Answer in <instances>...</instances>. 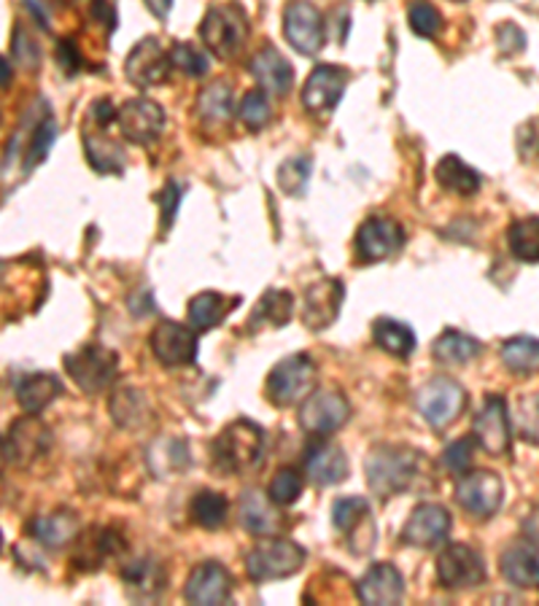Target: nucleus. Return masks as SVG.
<instances>
[{"label": "nucleus", "mask_w": 539, "mask_h": 606, "mask_svg": "<svg viewBox=\"0 0 539 606\" xmlns=\"http://www.w3.org/2000/svg\"><path fill=\"white\" fill-rule=\"evenodd\" d=\"M407 22H411V30L420 38H435L442 27V14L429 0H416L407 9Z\"/></svg>", "instance_id": "49"}, {"label": "nucleus", "mask_w": 539, "mask_h": 606, "mask_svg": "<svg viewBox=\"0 0 539 606\" xmlns=\"http://www.w3.org/2000/svg\"><path fill=\"white\" fill-rule=\"evenodd\" d=\"M283 35L300 55H318L327 44V25H324L322 11L307 0H292L283 9Z\"/></svg>", "instance_id": "12"}, {"label": "nucleus", "mask_w": 539, "mask_h": 606, "mask_svg": "<svg viewBox=\"0 0 539 606\" xmlns=\"http://www.w3.org/2000/svg\"><path fill=\"white\" fill-rule=\"evenodd\" d=\"M233 596V574L216 561H205L192 569L187 585H183V598L198 606H218Z\"/></svg>", "instance_id": "23"}, {"label": "nucleus", "mask_w": 539, "mask_h": 606, "mask_svg": "<svg viewBox=\"0 0 539 606\" xmlns=\"http://www.w3.org/2000/svg\"><path fill=\"white\" fill-rule=\"evenodd\" d=\"M265 453V431L254 420L238 418L224 426L211 442L213 467L222 474H246Z\"/></svg>", "instance_id": "2"}, {"label": "nucleus", "mask_w": 539, "mask_h": 606, "mask_svg": "<svg viewBox=\"0 0 539 606\" xmlns=\"http://www.w3.org/2000/svg\"><path fill=\"white\" fill-rule=\"evenodd\" d=\"M302 489H305V480H302L297 469L281 467L276 474H272L268 493L278 507H292V504L302 496Z\"/></svg>", "instance_id": "44"}, {"label": "nucleus", "mask_w": 539, "mask_h": 606, "mask_svg": "<svg viewBox=\"0 0 539 606\" xmlns=\"http://www.w3.org/2000/svg\"><path fill=\"white\" fill-rule=\"evenodd\" d=\"M52 448V431L44 420L35 415H22L3 434V461L9 467L27 469L35 461L44 459Z\"/></svg>", "instance_id": "8"}, {"label": "nucleus", "mask_w": 539, "mask_h": 606, "mask_svg": "<svg viewBox=\"0 0 539 606\" xmlns=\"http://www.w3.org/2000/svg\"><path fill=\"white\" fill-rule=\"evenodd\" d=\"M149 346L154 359L168 370H179V367H189L198 361L200 343L198 329L179 324V321H159L149 335Z\"/></svg>", "instance_id": "10"}, {"label": "nucleus", "mask_w": 539, "mask_h": 606, "mask_svg": "<svg viewBox=\"0 0 539 606\" xmlns=\"http://www.w3.org/2000/svg\"><path fill=\"white\" fill-rule=\"evenodd\" d=\"M472 437H475L480 448L489 456H494V459L509 453V445H513V426H509L505 396H485L483 407L478 409L475 420H472Z\"/></svg>", "instance_id": "14"}, {"label": "nucleus", "mask_w": 539, "mask_h": 606, "mask_svg": "<svg viewBox=\"0 0 539 606\" xmlns=\"http://www.w3.org/2000/svg\"><path fill=\"white\" fill-rule=\"evenodd\" d=\"M122 580L138 598H157L168 587V572L157 558H133L122 563Z\"/></svg>", "instance_id": "30"}, {"label": "nucleus", "mask_w": 539, "mask_h": 606, "mask_svg": "<svg viewBox=\"0 0 539 606\" xmlns=\"http://www.w3.org/2000/svg\"><path fill=\"white\" fill-rule=\"evenodd\" d=\"M502 496H505V485H502L499 474L489 472V469L461 474L456 483V502L464 513L475 515V518H491L502 507Z\"/></svg>", "instance_id": "15"}, {"label": "nucleus", "mask_w": 539, "mask_h": 606, "mask_svg": "<svg viewBox=\"0 0 539 606\" xmlns=\"http://www.w3.org/2000/svg\"><path fill=\"white\" fill-rule=\"evenodd\" d=\"M459 3H461V0H459Z\"/></svg>", "instance_id": "59"}, {"label": "nucleus", "mask_w": 539, "mask_h": 606, "mask_svg": "<svg viewBox=\"0 0 539 606\" xmlns=\"http://www.w3.org/2000/svg\"><path fill=\"white\" fill-rule=\"evenodd\" d=\"M307 552L292 539H262L246 556V572L254 582H272L297 574L305 566Z\"/></svg>", "instance_id": "7"}, {"label": "nucleus", "mask_w": 539, "mask_h": 606, "mask_svg": "<svg viewBox=\"0 0 539 606\" xmlns=\"http://www.w3.org/2000/svg\"><path fill=\"white\" fill-rule=\"evenodd\" d=\"M238 515L243 528H246L248 534H254V537H272V534H278L287 526V520H283L278 504L270 498V493H262L257 489H248L240 493Z\"/></svg>", "instance_id": "26"}, {"label": "nucleus", "mask_w": 539, "mask_h": 606, "mask_svg": "<svg viewBox=\"0 0 539 606\" xmlns=\"http://www.w3.org/2000/svg\"><path fill=\"white\" fill-rule=\"evenodd\" d=\"M116 114L120 109H114L109 98L94 100L90 105V114H87L85 122V148H87V159L98 173L105 176H122L124 170V154L122 146L116 141H111L109 127L116 122Z\"/></svg>", "instance_id": "3"}, {"label": "nucleus", "mask_w": 539, "mask_h": 606, "mask_svg": "<svg viewBox=\"0 0 539 606\" xmlns=\"http://www.w3.org/2000/svg\"><path fill=\"white\" fill-rule=\"evenodd\" d=\"M416 407L420 418L431 426V429H446L461 415L467 407V391L453 378H431L429 383L420 385L416 396Z\"/></svg>", "instance_id": "9"}, {"label": "nucleus", "mask_w": 539, "mask_h": 606, "mask_svg": "<svg viewBox=\"0 0 539 606\" xmlns=\"http://www.w3.org/2000/svg\"><path fill=\"white\" fill-rule=\"evenodd\" d=\"M248 20L238 5H213L200 25V38L205 49L218 59H233L246 46L248 38Z\"/></svg>", "instance_id": "6"}, {"label": "nucleus", "mask_w": 539, "mask_h": 606, "mask_svg": "<svg viewBox=\"0 0 539 606\" xmlns=\"http://www.w3.org/2000/svg\"><path fill=\"white\" fill-rule=\"evenodd\" d=\"M63 364L70 380H74L87 396H94L100 394V391L111 389L116 375H120V354L100 346V343L74 350V354L65 356Z\"/></svg>", "instance_id": "4"}, {"label": "nucleus", "mask_w": 539, "mask_h": 606, "mask_svg": "<svg viewBox=\"0 0 539 606\" xmlns=\"http://www.w3.org/2000/svg\"><path fill=\"white\" fill-rule=\"evenodd\" d=\"M332 526L351 537V552H367L375 545L370 502L364 496H343L332 507Z\"/></svg>", "instance_id": "22"}, {"label": "nucleus", "mask_w": 539, "mask_h": 606, "mask_svg": "<svg viewBox=\"0 0 539 606\" xmlns=\"http://www.w3.org/2000/svg\"><path fill=\"white\" fill-rule=\"evenodd\" d=\"M507 246L524 265H539V216H524L509 224Z\"/></svg>", "instance_id": "41"}, {"label": "nucleus", "mask_w": 539, "mask_h": 606, "mask_svg": "<svg viewBox=\"0 0 539 606\" xmlns=\"http://www.w3.org/2000/svg\"><path fill=\"white\" fill-rule=\"evenodd\" d=\"M405 596V580L391 563H372L357 582V598L367 606H394Z\"/></svg>", "instance_id": "25"}, {"label": "nucleus", "mask_w": 539, "mask_h": 606, "mask_svg": "<svg viewBox=\"0 0 539 606\" xmlns=\"http://www.w3.org/2000/svg\"><path fill=\"white\" fill-rule=\"evenodd\" d=\"M144 3L157 20H165L170 14V9H173V0H144Z\"/></svg>", "instance_id": "57"}, {"label": "nucleus", "mask_w": 539, "mask_h": 606, "mask_svg": "<svg viewBox=\"0 0 539 606\" xmlns=\"http://www.w3.org/2000/svg\"><path fill=\"white\" fill-rule=\"evenodd\" d=\"M313 383H316L313 359L307 354H294L272 367L268 383H265V394L276 407H292L313 394Z\"/></svg>", "instance_id": "5"}, {"label": "nucleus", "mask_w": 539, "mask_h": 606, "mask_svg": "<svg viewBox=\"0 0 539 606\" xmlns=\"http://www.w3.org/2000/svg\"><path fill=\"white\" fill-rule=\"evenodd\" d=\"M480 350H483V346H480L475 337L464 335V332L446 329L440 337H437L435 346H431V356H435L440 364L461 367V364H470L472 359H478Z\"/></svg>", "instance_id": "37"}, {"label": "nucleus", "mask_w": 539, "mask_h": 606, "mask_svg": "<svg viewBox=\"0 0 539 606\" xmlns=\"http://www.w3.org/2000/svg\"><path fill=\"white\" fill-rule=\"evenodd\" d=\"M485 577L483 556L470 545H448L437 558V580L448 591H472L483 585Z\"/></svg>", "instance_id": "13"}, {"label": "nucleus", "mask_w": 539, "mask_h": 606, "mask_svg": "<svg viewBox=\"0 0 539 606\" xmlns=\"http://www.w3.org/2000/svg\"><path fill=\"white\" fill-rule=\"evenodd\" d=\"M405 243V229L396 218L391 216H370L367 222H361L357 232V257L364 265H375V261H386L394 257L396 251Z\"/></svg>", "instance_id": "16"}, {"label": "nucleus", "mask_w": 539, "mask_h": 606, "mask_svg": "<svg viewBox=\"0 0 539 606\" xmlns=\"http://www.w3.org/2000/svg\"><path fill=\"white\" fill-rule=\"evenodd\" d=\"M251 76L257 79V85L270 94H287L294 85V68L289 65V59L276 49V46H262L257 55L251 57L248 65Z\"/></svg>", "instance_id": "28"}, {"label": "nucleus", "mask_w": 539, "mask_h": 606, "mask_svg": "<svg viewBox=\"0 0 539 606\" xmlns=\"http://www.w3.org/2000/svg\"><path fill=\"white\" fill-rule=\"evenodd\" d=\"M149 467L151 472L157 474V478H173L176 472H181V469L189 467V450L187 442H181V439L173 437H165L157 439V442L149 448Z\"/></svg>", "instance_id": "42"}, {"label": "nucleus", "mask_w": 539, "mask_h": 606, "mask_svg": "<svg viewBox=\"0 0 539 606\" xmlns=\"http://www.w3.org/2000/svg\"><path fill=\"white\" fill-rule=\"evenodd\" d=\"M229 504L227 496H222L218 491H198L189 502V518L198 523L205 531H218V528L227 523Z\"/></svg>", "instance_id": "40"}, {"label": "nucleus", "mask_w": 539, "mask_h": 606, "mask_svg": "<svg viewBox=\"0 0 539 606\" xmlns=\"http://www.w3.org/2000/svg\"><path fill=\"white\" fill-rule=\"evenodd\" d=\"M515 424H518V434L526 439V442L539 445V396L537 394L520 396Z\"/></svg>", "instance_id": "50"}, {"label": "nucleus", "mask_w": 539, "mask_h": 606, "mask_svg": "<svg viewBox=\"0 0 539 606\" xmlns=\"http://www.w3.org/2000/svg\"><path fill=\"white\" fill-rule=\"evenodd\" d=\"M60 394H63L60 378L49 375V372H35V375H25L14 389L16 404H20V407L31 415H38L41 409L49 407V404L55 402Z\"/></svg>", "instance_id": "34"}, {"label": "nucleus", "mask_w": 539, "mask_h": 606, "mask_svg": "<svg viewBox=\"0 0 539 606\" xmlns=\"http://www.w3.org/2000/svg\"><path fill=\"white\" fill-rule=\"evenodd\" d=\"M348 79H351V74L346 68H340V65H318L307 76L305 87H302V105L311 114H332L337 109V103H340L343 92H346Z\"/></svg>", "instance_id": "18"}, {"label": "nucleus", "mask_w": 539, "mask_h": 606, "mask_svg": "<svg viewBox=\"0 0 539 606\" xmlns=\"http://www.w3.org/2000/svg\"><path fill=\"white\" fill-rule=\"evenodd\" d=\"M57 59H60V68L68 76H76L81 70V55L70 38H63L60 44H57Z\"/></svg>", "instance_id": "55"}, {"label": "nucleus", "mask_w": 539, "mask_h": 606, "mask_svg": "<svg viewBox=\"0 0 539 606\" xmlns=\"http://www.w3.org/2000/svg\"><path fill=\"white\" fill-rule=\"evenodd\" d=\"M348 456L340 445L316 437V442L305 453V474L316 485H340L348 480Z\"/></svg>", "instance_id": "27"}, {"label": "nucleus", "mask_w": 539, "mask_h": 606, "mask_svg": "<svg viewBox=\"0 0 539 606\" xmlns=\"http://www.w3.org/2000/svg\"><path fill=\"white\" fill-rule=\"evenodd\" d=\"M111 418L122 429H135V426L146 424L149 418V407H146L144 394L133 385H116V391L111 394Z\"/></svg>", "instance_id": "39"}, {"label": "nucleus", "mask_w": 539, "mask_h": 606, "mask_svg": "<svg viewBox=\"0 0 539 606\" xmlns=\"http://www.w3.org/2000/svg\"><path fill=\"white\" fill-rule=\"evenodd\" d=\"M170 59H173V68L183 70V74L192 76V79H200V76L209 74V68H211L205 52L200 49V46L189 44V41H179V44H173V49H170Z\"/></svg>", "instance_id": "48"}, {"label": "nucleus", "mask_w": 539, "mask_h": 606, "mask_svg": "<svg viewBox=\"0 0 539 606\" xmlns=\"http://www.w3.org/2000/svg\"><path fill=\"white\" fill-rule=\"evenodd\" d=\"M11 46H14V57L20 59L25 68H35L38 65V49L33 46V41L27 38L25 30L16 27L14 30V38H11Z\"/></svg>", "instance_id": "54"}, {"label": "nucleus", "mask_w": 539, "mask_h": 606, "mask_svg": "<svg viewBox=\"0 0 539 606\" xmlns=\"http://www.w3.org/2000/svg\"><path fill=\"white\" fill-rule=\"evenodd\" d=\"M27 534L44 548L63 550L79 537V515L74 509H57V513L38 515V518L27 523Z\"/></svg>", "instance_id": "29"}, {"label": "nucleus", "mask_w": 539, "mask_h": 606, "mask_svg": "<svg viewBox=\"0 0 539 606\" xmlns=\"http://www.w3.org/2000/svg\"><path fill=\"white\" fill-rule=\"evenodd\" d=\"M520 531H524L526 542H531L539 550V504L535 509H529V515L520 523Z\"/></svg>", "instance_id": "56"}, {"label": "nucleus", "mask_w": 539, "mask_h": 606, "mask_svg": "<svg viewBox=\"0 0 539 606\" xmlns=\"http://www.w3.org/2000/svg\"><path fill=\"white\" fill-rule=\"evenodd\" d=\"M55 138H57V122L52 116H46L44 122H38V127L33 130V138L31 144H27L25 162H22L25 173H31L33 168H38V165L49 157V148L55 144Z\"/></svg>", "instance_id": "45"}, {"label": "nucleus", "mask_w": 539, "mask_h": 606, "mask_svg": "<svg viewBox=\"0 0 539 606\" xmlns=\"http://www.w3.org/2000/svg\"><path fill=\"white\" fill-rule=\"evenodd\" d=\"M435 176L442 189H448L450 194H459V198H472V194H478L480 187H483V178H480L478 170L470 168V165H467L464 159L456 157V154H448V157H442L440 162H437Z\"/></svg>", "instance_id": "35"}, {"label": "nucleus", "mask_w": 539, "mask_h": 606, "mask_svg": "<svg viewBox=\"0 0 539 606\" xmlns=\"http://www.w3.org/2000/svg\"><path fill=\"white\" fill-rule=\"evenodd\" d=\"M502 361L513 375L529 378L539 372V340L529 335H515L502 343Z\"/></svg>", "instance_id": "38"}, {"label": "nucleus", "mask_w": 539, "mask_h": 606, "mask_svg": "<svg viewBox=\"0 0 539 606\" xmlns=\"http://www.w3.org/2000/svg\"><path fill=\"white\" fill-rule=\"evenodd\" d=\"M472 450H475V437L456 439V442L448 445L446 453H442V467H446L450 474H456V478H461V474L470 472Z\"/></svg>", "instance_id": "51"}, {"label": "nucleus", "mask_w": 539, "mask_h": 606, "mask_svg": "<svg viewBox=\"0 0 539 606\" xmlns=\"http://www.w3.org/2000/svg\"><path fill=\"white\" fill-rule=\"evenodd\" d=\"M127 545H124L122 534L116 528L109 526H92L87 528L81 537H76V548H74V569L76 572H98L103 569V563L109 558H122Z\"/></svg>", "instance_id": "20"}, {"label": "nucleus", "mask_w": 539, "mask_h": 606, "mask_svg": "<svg viewBox=\"0 0 539 606\" xmlns=\"http://www.w3.org/2000/svg\"><path fill=\"white\" fill-rule=\"evenodd\" d=\"M9 79H11V63L9 59H3V89L9 87Z\"/></svg>", "instance_id": "58"}, {"label": "nucleus", "mask_w": 539, "mask_h": 606, "mask_svg": "<svg viewBox=\"0 0 539 606\" xmlns=\"http://www.w3.org/2000/svg\"><path fill=\"white\" fill-rule=\"evenodd\" d=\"M238 116L248 130H254V133L268 127V122L272 119L268 92H265V89H251V92L240 100Z\"/></svg>", "instance_id": "46"}, {"label": "nucleus", "mask_w": 539, "mask_h": 606, "mask_svg": "<svg viewBox=\"0 0 539 606\" xmlns=\"http://www.w3.org/2000/svg\"><path fill=\"white\" fill-rule=\"evenodd\" d=\"M450 531V513L442 504H420L411 513L405 528H402V542L411 548H437Z\"/></svg>", "instance_id": "24"}, {"label": "nucleus", "mask_w": 539, "mask_h": 606, "mask_svg": "<svg viewBox=\"0 0 539 606\" xmlns=\"http://www.w3.org/2000/svg\"><path fill=\"white\" fill-rule=\"evenodd\" d=\"M351 418V402L346 400L343 391L324 389L313 391L300 407V429L313 434V437H329L332 431H337L340 426H346V420Z\"/></svg>", "instance_id": "11"}, {"label": "nucleus", "mask_w": 539, "mask_h": 606, "mask_svg": "<svg viewBox=\"0 0 539 606\" xmlns=\"http://www.w3.org/2000/svg\"><path fill=\"white\" fill-rule=\"evenodd\" d=\"M502 574L509 585L539 591V552L531 542H518L502 552Z\"/></svg>", "instance_id": "31"}, {"label": "nucleus", "mask_w": 539, "mask_h": 606, "mask_svg": "<svg viewBox=\"0 0 539 606\" xmlns=\"http://www.w3.org/2000/svg\"><path fill=\"white\" fill-rule=\"evenodd\" d=\"M181 187L176 181H168L165 183V189L159 192V211H162V229L168 232L170 227H173L176 222V213H179V205H181Z\"/></svg>", "instance_id": "53"}, {"label": "nucleus", "mask_w": 539, "mask_h": 606, "mask_svg": "<svg viewBox=\"0 0 539 606\" xmlns=\"http://www.w3.org/2000/svg\"><path fill=\"white\" fill-rule=\"evenodd\" d=\"M343 296H346V287L340 278H322V281L311 283L302 296V321L307 329L322 332L335 324L340 316Z\"/></svg>", "instance_id": "21"}, {"label": "nucleus", "mask_w": 539, "mask_h": 606, "mask_svg": "<svg viewBox=\"0 0 539 606\" xmlns=\"http://www.w3.org/2000/svg\"><path fill=\"white\" fill-rule=\"evenodd\" d=\"M313 162L307 157H289L287 162L278 168V187L287 194H302L307 181H311Z\"/></svg>", "instance_id": "47"}, {"label": "nucleus", "mask_w": 539, "mask_h": 606, "mask_svg": "<svg viewBox=\"0 0 539 606\" xmlns=\"http://www.w3.org/2000/svg\"><path fill=\"white\" fill-rule=\"evenodd\" d=\"M170 70H173L170 52H165L162 44L157 38H151V35L138 41L127 59H124V76L141 89L162 87L170 79Z\"/></svg>", "instance_id": "17"}, {"label": "nucleus", "mask_w": 539, "mask_h": 606, "mask_svg": "<svg viewBox=\"0 0 539 606\" xmlns=\"http://www.w3.org/2000/svg\"><path fill=\"white\" fill-rule=\"evenodd\" d=\"M165 111L149 98H130L116 114V124H120L122 135L130 144L149 146L162 135L165 130Z\"/></svg>", "instance_id": "19"}, {"label": "nucleus", "mask_w": 539, "mask_h": 606, "mask_svg": "<svg viewBox=\"0 0 539 606\" xmlns=\"http://www.w3.org/2000/svg\"><path fill=\"white\" fill-rule=\"evenodd\" d=\"M294 316V294L283 289L265 291L262 300L254 307L251 318H248V332L257 335L262 329H283Z\"/></svg>", "instance_id": "32"}, {"label": "nucleus", "mask_w": 539, "mask_h": 606, "mask_svg": "<svg viewBox=\"0 0 539 606\" xmlns=\"http://www.w3.org/2000/svg\"><path fill=\"white\" fill-rule=\"evenodd\" d=\"M496 44H499L502 55H507V57L520 55V52L526 49L524 30L515 25V22H502V25L496 27Z\"/></svg>", "instance_id": "52"}, {"label": "nucleus", "mask_w": 539, "mask_h": 606, "mask_svg": "<svg viewBox=\"0 0 539 606\" xmlns=\"http://www.w3.org/2000/svg\"><path fill=\"white\" fill-rule=\"evenodd\" d=\"M420 467H424V456L418 450L405 448V445H378L364 461L367 485L375 496L394 498L413 489Z\"/></svg>", "instance_id": "1"}, {"label": "nucleus", "mask_w": 539, "mask_h": 606, "mask_svg": "<svg viewBox=\"0 0 539 606\" xmlns=\"http://www.w3.org/2000/svg\"><path fill=\"white\" fill-rule=\"evenodd\" d=\"M238 305H240V296L227 300V296L218 294V291H200V294H194L192 302H189V311H187L189 326L198 332L216 329V326L222 324V321L227 318Z\"/></svg>", "instance_id": "33"}, {"label": "nucleus", "mask_w": 539, "mask_h": 606, "mask_svg": "<svg viewBox=\"0 0 539 606\" xmlns=\"http://www.w3.org/2000/svg\"><path fill=\"white\" fill-rule=\"evenodd\" d=\"M372 340L394 359H411L413 350H416V332L394 318H378L372 324Z\"/></svg>", "instance_id": "36"}, {"label": "nucleus", "mask_w": 539, "mask_h": 606, "mask_svg": "<svg viewBox=\"0 0 539 606\" xmlns=\"http://www.w3.org/2000/svg\"><path fill=\"white\" fill-rule=\"evenodd\" d=\"M198 111L203 122H229V116H233V89H229L227 81H213L211 87H205L198 98Z\"/></svg>", "instance_id": "43"}]
</instances>
